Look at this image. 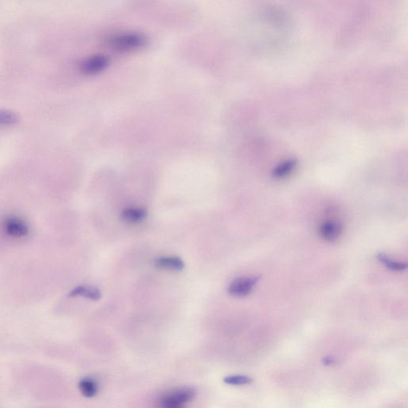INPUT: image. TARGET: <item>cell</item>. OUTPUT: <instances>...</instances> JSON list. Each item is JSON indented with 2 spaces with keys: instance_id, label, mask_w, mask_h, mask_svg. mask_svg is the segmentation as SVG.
<instances>
[{
  "instance_id": "9",
  "label": "cell",
  "mask_w": 408,
  "mask_h": 408,
  "mask_svg": "<svg viewBox=\"0 0 408 408\" xmlns=\"http://www.w3.org/2000/svg\"><path fill=\"white\" fill-rule=\"evenodd\" d=\"M121 217L125 222L130 223H139L147 217V212L140 207H128L125 209L121 214Z\"/></svg>"
},
{
  "instance_id": "12",
  "label": "cell",
  "mask_w": 408,
  "mask_h": 408,
  "mask_svg": "<svg viewBox=\"0 0 408 408\" xmlns=\"http://www.w3.org/2000/svg\"><path fill=\"white\" fill-rule=\"evenodd\" d=\"M377 258L379 262L384 264L386 267L393 272H402L407 267V263L395 261L384 253H378Z\"/></svg>"
},
{
  "instance_id": "1",
  "label": "cell",
  "mask_w": 408,
  "mask_h": 408,
  "mask_svg": "<svg viewBox=\"0 0 408 408\" xmlns=\"http://www.w3.org/2000/svg\"><path fill=\"white\" fill-rule=\"evenodd\" d=\"M108 47L118 53L139 52L148 44V38L140 32H125L110 36Z\"/></svg>"
},
{
  "instance_id": "6",
  "label": "cell",
  "mask_w": 408,
  "mask_h": 408,
  "mask_svg": "<svg viewBox=\"0 0 408 408\" xmlns=\"http://www.w3.org/2000/svg\"><path fill=\"white\" fill-rule=\"evenodd\" d=\"M5 230L14 238H23L29 234V227L23 220L18 218H10L5 222Z\"/></svg>"
},
{
  "instance_id": "14",
  "label": "cell",
  "mask_w": 408,
  "mask_h": 408,
  "mask_svg": "<svg viewBox=\"0 0 408 408\" xmlns=\"http://www.w3.org/2000/svg\"><path fill=\"white\" fill-rule=\"evenodd\" d=\"M15 115L12 113L4 111L0 112V125H10L15 123Z\"/></svg>"
},
{
  "instance_id": "10",
  "label": "cell",
  "mask_w": 408,
  "mask_h": 408,
  "mask_svg": "<svg viewBox=\"0 0 408 408\" xmlns=\"http://www.w3.org/2000/svg\"><path fill=\"white\" fill-rule=\"evenodd\" d=\"M79 387L81 394L86 397V398H93L98 393L97 383L91 378L82 379L79 382Z\"/></svg>"
},
{
  "instance_id": "8",
  "label": "cell",
  "mask_w": 408,
  "mask_h": 408,
  "mask_svg": "<svg viewBox=\"0 0 408 408\" xmlns=\"http://www.w3.org/2000/svg\"><path fill=\"white\" fill-rule=\"evenodd\" d=\"M70 297H84L85 299L98 301L102 299V292L91 286L79 285L70 291Z\"/></svg>"
},
{
  "instance_id": "13",
  "label": "cell",
  "mask_w": 408,
  "mask_h": 408,
  "mask_svg": "<svg viewBox=\"0 0 408 408\" xmlns=\"http://www.w3.org/2000/svg\"><path fill=\"white\" fill-rule=\"evenodd\" d=\"M225 384L229 385H245L251 384L252 379L249 377L244 376V375H233V376L226 377L223 379Z\"/></svg>"
},
{
  "instance_id": "11",
  "label": "cell",
  "mask_w": 408,
  "mask_h": 408,
  "mask_svg": "<svg viewBox=\"0 0 408 408\" xmlns=\"http://www.w3.org/2000/svg\"><path fill=\"white\" fill-rule=\"evenodd\" d=\"M297 164L296 159H288V161L280 164L274 170L273 175L274 178L281 179L289 175L296 168Z\"/></svg>"
},
{
  "instance_id": "7",
  "label": "cell",
  "mask_w": 408,
  "mask_h": 408,
  "mask_svg": "<svg viewBox=\"0 0 408 408\" xmlns=\"http://www.w3.org/2000/svg\"><path fill=\"white\" fill-rule=\"evenodd\" d=\"M154 265L158 269L181 272L185 267L183 260L179 257H162L157 258Z\"/></svg>"
},
{
  "instance_id": "2",
  "label": "cell",
  "mask_w": 408,
  "mask_h": 408,
  "mask_svg": "<svg viewBox=\"0 0 408 408\" xmlns=\"http://www.w3.org/2000/svg\"><path fill=\"white\" fill-rule=\"evenodd\" d=\"M196 395L195 389L185 387L176 389L163 395L158 400V406L163 408H180L183 407Z\"/></svg>"
},
{
  "instance_id": "5",
  "label": "cell",
  "mask_w": 408,
  "mask_h": 408,
  "mask_svg": "<svg viewBox=\"0 0 408 408\" xmlns=\"http://www.w3.org/2000/svg\"><path fill=\"white\" fill-rule=\"evenodd\" d=\"M343 226L336 220H327L320 226L319 233L322 238L328 242L338 240L343 233Z\"/></svg>"
},
{
  "instance_id": "15",
  "label": "cell",
  "mask_w": 408,
  "mask_h": 408,
  "mask_svg": "<svg viewBox=\"0 0 408 408\" xmlns=\"http://www.w3.org/2000/svg\"><path fill=\"white\" fill-rule=\"evenodd\" d=\"M335 362L333 357H324V365H331V363H334Z\"/></svg>"
},
{
  "instance_id": "4",
  "label": "cell",
  "mask_w": 408,
  "mask_h": 408,
  "mask_svg": "<svg viewBox=\"0 0 408 408\" xmlns=\"http://www.w3.org/2000/svg\"><path fill=\"white\" fill-rule=\"evenodd\" d=\"M258 280L259 277L236 278L229 286V294L234 297H246L251 293Z\"/></svg>"
},
{
  "instance_id": "3",
  "label": "cell",
  "mask_w": 408,
  "mask_h": 408,
  "mask_svg": "<svg viewBox=\"0 0 408 408\" xmlns=\"http://www.w3.org/2000/svg\"><path fill=\"white\" fill-rule=\"evenodd\" d=\"M109 63V58L106 55H93V56L82 61L80 64V70L82 73L86 75H97L106 70Z\"/></svg>"
}]
</instances>
